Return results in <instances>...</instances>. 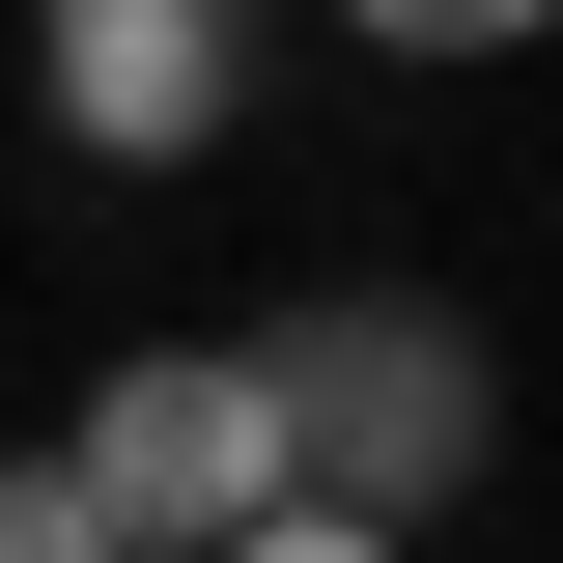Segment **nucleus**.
<instances>
[{"instance_id":"1","label":"nucleus","mask_w":563,"mask_h":563,"mask_svg":"<svg viewBox=\"0 0 563 563\" xmlns=\"http://www.w3.org/2000/svg\"><path fill=\"white\" fill-rule=\"evenodd\" d=\"M254 395H282V507H339V536H395V563L507 479V366H479L451 282H310L254 339Z\"/></svg>"},{"instance_id":"2","label":"nucleus","mask_w":563,"mask_h":563,"mask_svg":"<svg viewBox=\"0 0 563 563\" xmlns=\"http://www.w3.org/2000/svg\"><path fill=\"white\" fill-rule=\"evenodd\" d=\"M57 479L113 507V563H225V536H282V395H254V339H141V366H85Z\"/></svg>"},{"instance_id":"3","label":"nucleus","mask_w":563,"mask_h":563,"mask_svg":"<svg viewBox=\"0 0 563 563\" xmlns=\"http://www.w3.org/2000/svg\"><path fill=\"white\" fill-rule=\"evenodd\" d=\"M29 113H57L85 169H198V141L254 113V0H57V29H29Z\"/></svg>"},{"instance_id":"4","label":"nucleus","mask_w":563,"mask_h":563,"mask_svg":"<svg viewBox=\"0 0 563 563\" xmlns=\"http://www.w3.org/2000/svg\"><path fill=\"white\" fill-rule=\"evenodd\" d=\"M0 563H113V507H85L57 451H0Z\"/></svg>"},{"instance_id":"5","label":"nucleus","mask_w":563,"mask_h":563,"mask_svg":"<svg viewBox=\"0 0 563 563\" xmlns=\"http://www.w3.org/2000/svg\"><path fill=\"white\" fill-rule=\"evenodd\" d=\"M225 563H395V536H339V507H282V536H225Z\"/></svg>"}]
</instances>
